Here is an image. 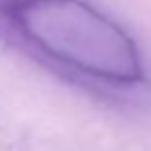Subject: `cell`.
I'll return each mask as SVG.
<instances>
[{"mask_svg": "<svg viewBox=\"0 0 151 151\" xmlns=\"http://www.w3.org/2000/svg\"><path fill=\"white\" fill-rule=\"evenodd\" d=\"M4 14L39 55L84 82L108 88L145 82L135 39L84 0H10Z\"/></svg>", "mask_w": 151, "mask_h": 151, "instance_id": "6da1fadb", "label": "cell"}]
</instances>
